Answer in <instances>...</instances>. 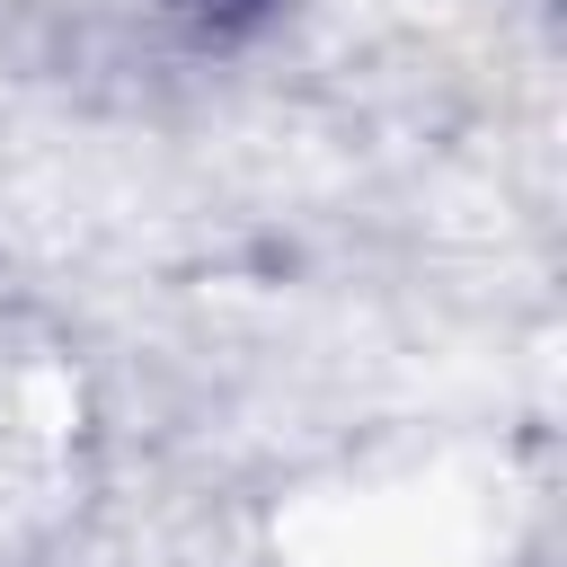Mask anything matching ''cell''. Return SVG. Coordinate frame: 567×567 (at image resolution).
<instances>
[{
  "label": "cell",
  "instance_id": "6da1fadb",
  "mask_svg": "<svg viewBox=\"0 0 567 567\" xmlns=\"http://www.w3.org/2000/svg\"><path fill=\"white\" fill-rule=\"evenodd\" d=\"M275 0H186V18H204V27H248V18H266Z\"/></svg>",
  "mask_w": 567,
  "mask_h": 567
}]
</instances>
